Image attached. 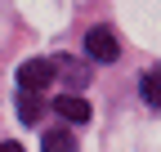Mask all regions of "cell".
<instances>
[{"label":"cell","mask_w":161,"mask_h":152,"mask_svg":"<svg viewBox=\"0 0 161 152\" xmlns=\"http://www.w3.org/2000/svg\"><path fill=\"white\" fill-rule=\"evenodd\" d=\"M85 54H90L94 63H116L121 45H116V36H112L108 27H90V31H85Z\"/></svg>","instance_id":"6da1fadb"},{"label":"cell","mask_w":161,"mask_h":152,"mask_svg":"<svg viewBox=\"0 0 161 152\" xmlns=\"http://www.w3.org/2000/svg\"><path fill=\"white\" fill-rule=\"evenodd\" d=\"M49 81H54V58H27L23 67H18V85H23L27 94L45 90Z\"/></svg>","instance_id":"7a4b0ae2"},{"label":"cell","mask_w":161,"mask_h":152,"mask_svg":"<svg viewBox=\"0 0 161 152\" xmlns=\"http://www.w3.org/2000/svg\"><path fill=\"white\" fill-rule=\"evenodd\" d=\"M54 76H63V81L72 85V94H76L80 85H90V67L76 63V58H67V54H58V58H54Z\"/></svg>","instance_id":"3957f363"},{"label":"cell","mask_w":161,"mask_h":152,"mask_svg":"<svg viewBox=\"0 0 161 152\" xmlns=\"http://www.w3.org/2000/svg\"><path fill=\"white\" fill-rule=\"evenodd\" d=\"M54 107H58V117H63V121H76V125L90 121V103L80 99V94H72V90L63 94V99H54Z\"/></svg>","instance_id":"277c9868"},{"label":"cell","mask_w":161,"mask_h":152,"mask_svg":"<svg viewBox=\"0 0 161 152\" xmlns=\"http://www.w3.org/2000/svg\"><path fill=\"white\" fill-rule=\"evenodd\" d=\"M40 152H76V134L72 130H45V134H40Z\"/></svg>","instance_id":"5b68a950"},{"label":"cell","mask_w":161,"mask_h":152,"mask_svg":"<svg viewBox=\"0 0 161 152\" xmlns=\"http://www.w3.org/2000/svg\"><path fill=\"white\" fill-rule=\"evenodd\" d=\"M139 94H143L148 107H161V67L143 72V81H139Z\"/></svg>","instance_id":"8992f818"},{"label":"cell","mask_w":161,"mask_h":152,"mask_svg":"<svg viewBox=\"0 0 161 152\" xmlns=\"http://www.w3.org/2000/svg\"><path fill=\"white\" fill-rule=\"evenodd\" d=\"M18 117H23L27 125H36V121H40V99H36V94H27V90L18 94Z\"/></svg>","instance_id":"52a82bcc"},{"label":"cell","mask_w":161,"mask_h":152,"mask_svg":"<svg viewBox=\"0 0 161 152\" xmlns=\"http://www.w3.org/2000/svg\"><path fill=\"white\" fill-rule=\"evenodd\" d=\"M0 152H23V148H18V143H5V148H0Z\"/></svg>","instance_id":"ba28073f"}]
</instances>
